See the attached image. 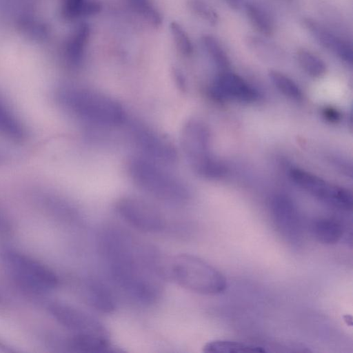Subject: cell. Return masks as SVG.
<instances>
[{
  "mask_svg": "<svg viewBox=\"0 0 353 353\" xmlns=\"http://www.w3.org/2000/svg\"><path fill=\"white\" fill-rule=\"evenodd\" d=\"M101 243L114 283L137 301L154 302L161 292L160 279L164 276L157 253L117 228L105 230Z\"/></svg>",
  "mask_w": 353,
  "mask_h": 353,
  "instance_id": "obj_1",
  "label": "cell"
},
{
  "mask_svg": "<svg viewBox=\"0 0 353 353\" xmlns=\"http://www.w3.org/2000/svg\"><path fill=\"white\" fill-rule=\"evenodd\" d=\"M61 105L78 119L95 126L114 128L125 121L122 105L100 91L77 86H65L57 92Z\"/></svg>",
  "mask_w": 353,
  "mask_h": 353,
  "instance_id": "obj_2",
  "label": "cell"
},
{
  "mask_svg": "<svg viewBox=\"0 0 353 353\" xmlns=\"http://www.w3.org/2000/svg\"><path fill=\"white\" fill-rule=\"evenodd\" d=\"M163 274L183 288L205 295H216L228 286L225 276L216 268L194 255L181 254L163 264Z\"/></svg>",
  "mask_w": 353,
  "mask_h": 353,
  "instance_id": "obj_3",
  "label": "cell"
},
{
  "mask_svg": "<svg viewBox=\"0 0 353 353\" xmlns=\"http://www.w3.org/2000/svg\"><path fill=\"white\" fill-rule=\"evenodd\" d=\"M163 166L141 156L130 159L128 170L133 182L153 197L174 204L185 202L190 196L187 185Z\"/></svg>",
  "mask_w": 353,
  "mask_h": 353,
  "instance_id": "obj_4",
  "label": "cell"
},
{
  "mask_svg": "<svg viewBox=\"0 0 353 353\" xmlns=\"http://www.w3.org/2000/svg\"><path fill=\"white\" fill-rule=\"evenodd\" d=\"M181 142L185 157L196 174L207 179H218L225 174V167L212 154L210 134L201 121L190 119L184 125Z\"/></svg>",
  "mask_w": 353,
  "mask_h": 353,
  "instance_id": "obj_5",
  "label": "cell"
},
{
  "mask_svg": "<svg viewBox=\"0 0 353 353\" xmlns=\"http://www.w3.org/2000/svg\"><path fill=\"white\" fill-rule=\"evenodd\" d=\"M6 270L21 287L34 292H46L59 283L55 272L39 261L22 252L6 250L1 253Z\"/></svg>",
  "mask_w": 353,
  "mask_h": 353,
  "instance_id": "obj_6",
  "label": "cell"
},
{
  "mask_svg": "<svg viewBox=\"0 0 353 353\" xmlns=\"http://www.w3.org/2000/svg\"><path fill=\"white\" fill-rule=\"evenodd\" d=\"M290 176L300 188L325 203L341 210H352V195L347 189L301 169L292 170Z\"/></svg>",
  "mask_w": 353,
  "mask_h": 353,
  "instance_id": "obj_7",
  "label": "cell"
},
{
  "mask_svg": "<svg viewBox=\"0 0 353 353\" xmlns=\"http://www.w3.org/2000/svg\"><path fill=\"white\" fill-rule=\"evenodd\" d=\"M120 216L134 228L146 232L163 230L165 221L161 212L150 203L134 197H124L117 203Z\"/></svg>",
  "mask_w": 353,
  "mask_h": 353,
  "instance_id": "obj_8",
  "label": "cell"
},
{
  "mask_svg": "<svg viewBox=\"0 0 353 353\" xmlns=\"http://www.w3.org/2000/svg\"><path fill=\"white\" fill-rule=\"evenodd\" d=\"M132 139L142 156L161 165L173 164L177 157L173 145L149 127L141 124L131 126Z\"/></svg>",
  "mask_w": 353,
  "mask_h": 353,
  "instance_id": "obj_9",
  "label": "cell"
},
{
  "mask_svg": "<svg viewBox=\"0 0 353 353\" xmlns=\"http://www.w3.org/2000/svg\"><path fill=\"white\" fill-rule=\"evenodd\" d=\"M48 310L53 318L62 326L75 332L108 338L105 327L89 313L67 303H50Z\"/></svg>",
  "mask_w": 353,
  "mask_h": 353,
  "instance_id": "obj_10",
  "label": "cell"
},
{
  "mask_svg": "<svg viewBox=\"0 0 353 353\" xmlns=\"http://www.w3.org/2000/svg\"><path fill=\"white\" fill-rule=\"evenodd\" d=\"M270 211L281 236L290 243H299L302 237V225L293 201L287 195L276 194L271 200Z\"/></svg>",
  "mask_w": 353,
  "mask_h": 353,
  "instance_id": "obj_11",
  "label": "cell"
},
{
  "mask_svg": "<svg viewBox=\"0 0 353 353\" xmlns=\"http://www.w3.org/2000/svg\"><path fill=\"white\" fill-rule=\"evenodd\" d=\"M212 95L216 99L253 103L258 100V92L241 77L223 71L210 87Z\"/></svg>",
  "mask_w": 353,
  "mask_h": 353,
  "instance_id": "obj_12",
  "label": "cell"
},
{
  "mask_svg": "<svg viewBox=\"0 0 353 353\" xmlns=\"http://www.w3.org/2000/svg\"><path fill=\"white\" fill-rule=\"evenodd\" d=\"M301 23L319 45L343 61L352 65L353 52L351 42L312 18L304 17Z\"/></svg>",
  "mask_w": 353,
  "mask_h": 353,
  "instance_id": "obj_13",
  "label": "cell"
},
{
  "mask_svg": "<svg viewBox=\"0 0 353 353\" xmlns=\"http://www.w3.org/2000/svg\"><path fill=\"white\" fill-rule=\"evenodd\" d=\"M68 347L72 352L83 353L117 352L119 350L108 338L86 334H75L68 341Z\"/></svg>",
  "mask_w": 353,
  "mask_h": 353,
  "instance_id": "obj_14",
  "label": "cell"
},
{
  "mask_svg": "<svg viewBox=\"0 0 353 353\" xmlns=\"http://www.w3.org/2000/svg\"><path fill=\"white\" fill-rule=\"evenodd\" d=\"M87 296L89 303L96 310L110 313L115 309L116 302L110 288L97 279H91L87 284Z\"/></svg>",
  "mask_w": 353,
  "mask_h": 353,
  "instance_id": "obj_15",
  "label": "cell"
},
{
  "mask_svg": "<svg viewBox=\"0 0 353 353\" xmlns=\"http://www.w3.org/2000/svg\"><path fill=\"white\" fill-rule=\"evenodd\" d=\"M311 231L315 239L325 245H334L339 242L345 233L343 223L334 218H320L311 225Z\"/></svg>",
  "mask_w": 353,
  "mask_h": 353,
  "instance_id": "obj_16",
  "label": "cell"
},
{
  "mask_svg": "<svg viewBox=\"0 0 353 353\" xmlns=\"http://www.w3.org/2000/svg\"><path fill=\"white\" fill-rule=\"evenodd\" d=\"M0 134L14 141H21L26 137L25 127L1 98Z\"/></svg>",
  "mask_w": 353,
  "mask_h": 353,
  "instance_id": "obj_17",
  "label": "cell"
},
{
  "mask_svg": "<svg viewBox=\"0 0 353 353\" xmlns=\"http://www.w3.org/2000/svg\"><path fill=\"white\" fill-rule=\"evenodd\" d=\"M247 17L255 30L263 37H270L274 32V23L269 14L262 7L252 2L245 4Z\"/></svg>",
  "mask_w": 353,
  "mask_h": 353,
  "instance_id": "obj_18",
  "label": "cell"
},
{
  "mask_svg": "<svg viewBox=\"0 0 353 353\" xmlns=\"http://www.w3.org/2000/svg\"><path fill=\"white\" fill-rule=\"evenodd\" d=\"M203 351L208 353H232V352H265L266 350L260 345L243 342L216 339L208 342Z\"/></svg>",
  "mask_w": 353,
  "mask_h": 353,
  "instance_id": "obj_19",
  "label": "cell"
},
{
  "mask_svg": "<svg viewBox=\"0 0 353 353\" xmlns=\"http://www.w3.org/2000/svg\"><path fill=\"white\" fill-rule=\"evenodd\" d=\"M90 36V28L87 24L79 25L69 40L67 57L72 65H78L82 60L84 50Z\"/></svg>",
  "mask_w": 353,
  "mask_h": 353,
  "instance_id": "obj_20",
  "label": "cell"
},
{
  "mask_svg": "<svg viewBox=\"0 0 353 353\" xmlns=\"http://www.w3.org/2000/svg\"><path fill=\"white\" fill-rule=\"evenodd\" d=\"M296 61L300 67L312 77H321L326 72V64L318 55L305 48L296 53Z\"/></svg>",
  "mask_w": 353,
  "mask_h": 353,
  "instance_id": "obj_21",
  "label": "cell"
},
{
  "mask_svg": "<svg viewBox=\"0 0 353 353\" xmlns=\"http://www.w3.org/2000/svg\"><path fill=\"white\" fill-rule=\"evenodd\" d=\"M262 35H247L245 43L253 52L263 57H277L282 54L281 46L269 41Z\"/></svg>",
  "mask_w": 353,
  "mask_h": 353,
  "instance_id": "obj_22",
  "label": "cell"
},
{
  "mask_svg": "<svg viewBox=\"0 0 353 353\" xmlns=\"http://www.w3.org/2000/svg\"><path fill=\"white\" fill-rule=\"evenodd\" d=\"M269 77L276 88L285 96L296 101L302 99L301 90L290 77L277 70L270 71Z\"/></svg>",
  "mask_w": 353,
  "mask_h": 353,
  "instance_id": "obj_23",
  "label": "cell"
},
{
  "mask_svg": "<svg viewBox=\"0 0 353 353\" xmlns=\"http://www.w3.org/2000/svg\"><path fill=\"white\" fill-rule=\"evenodd\" d=\"M202 43L216 66L223 70H226L230 65L229 59L219 40L212 35L207 34L202 37Z\"/></svg>",
  "mask_w": 353,
  "mask_h": 353,
  "instance_id": "obj_24",
  "label": "cell"
},
{
  "mask_svg": "<svg viewBox=\"0 0 353 353\" xmlns=\"http://www.w3.org/2000/svg\"><path fill=\"white\" fill-rule=\"evenodd\" d=\"M170 30L176 46L180 52L185 55L191 54L193 46L183 28L177 23L172 22L170 25Z\"/></svg>",
  "mask_w": 353,
  "mask_h": 353,
  "instance_id": "obj_25",
  "label": "cell"
},
{
  "mask_svg": "<svg viewBox=\"0 0 353 353\" xmlns=\"http://www.w3.org/2000/svg\"><path fill=\"white\" fill-rule=\"evenodd\" d=\"M190 6L194 12L212 26L219 22V14L216 10L203 0H192Z\"/></svg>",
  "mask_w": 353,
  "mask_h": 353,
  "instance_id": "obj_26",
  "label": "cell"
},
{
  "mask_svg": "<svg viewBox=\"0 0 353 353\" xmlns=\"http://www.w3.org/2000/svg\"><path fill=\"white\" fill-rule=\"evenodd\" d=\"M87 1L88 0H63V14L69 19L84 16Z\"/></svg>",
  "mask_w": 353,
  "mask_h": 353,
  "instance_id": "obj_27",
  "label": "cell"
},
{
  "mask_svg": "<svg viewBox=\"0 0 353 353\" xmlns=\"http://www.w3.org/2000/svg\"><path fill=\"white\" fill-rule=\"evenodd\" d=\"M130 1L135 9L141 12L145 17L153 10L148 0H130Z\"/></svg>",
  "mask_w": 353,
  "mask_h": 353,
  "instance_id": "obj_28",
  "label": "cell"
},
{
  "mask_svg": "<svg viewBox=\"0 0 353 353\" xmlns=\"http://www.w3.org/2000/svg\"><path fill=\"white\" fill-rule=\"evenodd\" d=\"M323 114L325 118L330 121L336 122L341 119L340 112L336 109L327 108L323 110Z\"/></svg>",
  "mask_w": 353,
  "mask_h": 353,
  "instance_id": "obj_29",
  "label": "cell"
},
{
  "mask_svg": "<svg viewBox=\"0 0 353 353\" xmlns=\"http://www.w3.org/2000/svg\"><path fill=\"white\" fill-rule=\"evenodd\" d=\"M11 225L9 220L0 212V234H6L10 232Z\"/></svg>",
  "mask_w": 353,
  "mask_h": 353,
  "instance_id": "obj_30",
  "label": "cell"
},
{
  "mask_svg": "<svg viewBox=\"0 0 353 353\" xmlns=\"http://www.w3.org/2000/svg\"><path fill=\"white\" fill-rule=\"evenodd\" d=\"M229 7L234 10H239L242 5V0H223Z\"/></svg>",
  "mask_w": 353,
  "mask_h": 353,
  "instance_id": "obj_31",
  "label": "cell"
},
{
  "mask_svg": "<svg viewBox=\"0 0 353 353\" xmlns=\"http://www.w3.org/2000/svg\"><path fill=\"white\" fill-rule=\"evenodd\" d=\"M0 352H16V350H14L9 344L7 343L2 341L0 339Z\"/></svg>",
  "mask_w": 353,
  "mask_h": 353,
  "instance_id": "obj_32",
  "label": "cell"
},
{
  "mask_svg": "<svg viewBox=\"0 0 353 353\" xmlns=\"http://www.w3.org/2000/svg\"><path fill=\"white\" fill-rule=\"evenodd\" d=\"M5 157H6L5 154L0 151V162L3 161L5 160Z\"/></svg>",
  "mask_w": 353,
  "mask_h": 353,
  "instance_id": "obj_33",
  "label": "cell"
}]
</instances>
